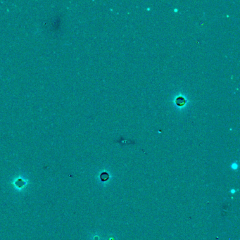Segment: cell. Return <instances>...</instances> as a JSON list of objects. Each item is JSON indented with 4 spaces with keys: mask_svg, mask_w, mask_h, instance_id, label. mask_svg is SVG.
<instances>
[{
    "mask_svg": "<svg viewBox=\"0 0 240 240\" xmlns=\"http://www.w3.org/2000/svg\"><path fill=\"white\" fill-rule=\"evenodd\" d=\"M175 102H176V104H177L178 106H182L183 105L185 104V103H186L185 100H184L183 97H181L177 98V100H176Z\"/></svg>",
    "mask_w": 240,
    "mask_h": 240,
    "instance_id": "1",
    "label": "cell"
}]
</instances>
